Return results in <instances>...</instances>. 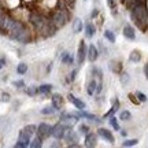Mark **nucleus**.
Wrapping results in <instances>:
<instances>
[{
	"label": "nucleus",
	"mask_w": 148,
	"mask_h": 148,
	"mask_svg": "<svg viewBox=\"0 0 148 148\" xmlns=\"http://www.w3.org/2000/svg\"><path fill=\"white\" fill-rule=\"evenodd\" d=\"M70 8L67 5L64 4L63 0H58V5L53 8V11L48 15V19L52 22L55 26L60 29V27H63L64 25H67V22L70 21Z\"/></svg>",
	"instance_id": "nucleus-1"
},
{
	"label": "nucleus",
	"mask_w": 148,
	"mask_h": 148,
	"mask_svg": "<svg viewBox=\"0 0 148 148\" xmlns=\"http://www.w3.org/2000/svg\"><path fill=\"white\" fill-rule=\"evenodd\" d=\"M130 18L141 32H148V7L145 1L137 4L130 10Z\"/></svg>",
	"instance_id": "nucleus-2"
},
{
	"label": "nucleus",
	"mask_w": 148,
	"mask_h": 148,
	"mask_svg": "<svg viewBox=\"0 0 148 148\" xmlns=\"http://www.w3.org/2000/svg\"><path fill=\"white\" fill-rule=\"evenodd\" d=\"M48 16H45L41 11H30L29 14V23L34 33H40L44 29V26L47 25Z\"/></svg>",
	"instance_id": "nucleus-3"
},
{
	"label": "nucleus",
	"mask_w": 148,
	"mask_h": 148,
	"mask_svg": "<svg viewBox=\"0 0 148 148\" xmlns=\"http://www.w3.org/2000/svg\"><path fill=\"white\" fill-rule=\"evenodd\" d=\"M30 141H32V134H30V133L23 127L22 130H19V134H18V141H16L15 147L16 148H26V147L30 145Z\"/></svg>",
	"instance_id": "nucleus-4"
},
{
	"label": "nucleus",
	"mask_w": 148,
	"mask_h": 148,
	"mask_svg": "<svg viewBox=\"0 0 148 148\" xmlns=\"http://www.w3.org/2000/svg\"><path fill=\"white\" fill-rule=\"evenodd\" d=\"M79 119L78 114H71V112H62L59 122H62L66 127H73Z\"/></svg>",
	"instance_id": "nucleus-5"
},
{
	"label": "nucleus",
	"mask_w": 148,
	"mask_h": 148,
	"mask_svg": "<svg viewBox=\"0 0 148 148\" xmlns=\"http://www.w3.org/2000/svg\"><path fill=\"white\" fill-rule=\"evenodd\" d=\"M32 40H33V29H30V26H27V25L15 37V41L21 42V44H27V42H30Z\"/></svg>",
	"instance_id": "nucleus-6"
},
{
	"label": "nucleus",
	"mask_w": 148,
	"mask_h": 148,
	"mask_svg": "<svg viewBox=\"0 0 148 148\" xmlns=\"http://www.w3.org/2000/svg\"><path fill=\"white\" fill-rule=\"evenodd\" d=\"M36 136H38L42 141H44V140H47V138H49L51 136H52V126H51L49 123H45V122L40 123V125L37 126Z\"/></svg>",
	"instance_id": "nucleus-7"
},
{
	"label": "nucleus",
	"mask_w": 148,
	"mask_h": 148,
	"mask_svg": "<svg viewBox=\"0 0 148 148\" xmlns=\"http://www.w3.org/2000/svg\"><path fill=\"white\" fill-rule=\"evenodd\" d=\"M63 140L67 141V147H78L79 144V133H75L73 130V127H67V132Z\"/></svg>",
	"instance_id": "nucleus-8"
},
{
	"label": "nucleus",
	"mask_w": 148,
	"mask_h": 148,
	"mask_svg": "<svg viewBox=\"0 0 148 148\" xmlns=\"http://www.w3.org/2000/svg\"><path fill=\"white\" fill-rule=\"evenodd\" d=\"M25 26H26V23H25L23 21L15 19V21H14V23H12V26H11V29L8 30V33H7V36L10 37L11 40H15V37L18 36V33L21 32Z\"/></svg>",
	"instance_id": "nucleus-9"
},
{
	"label": "nucleus",
	"mask_w": 148,
	"mask_h": 148,
	"mask_svg": "<svg viewBox=\"0 0 148 148\" xmlns=\"http://www.w3.org/2000/svg\"><path fill=\"white\" fill-rule=\"evenodd\" d=\"M66 132H67V127L62 122H58L52 126V137L56 140H63L66 136Z\"/></svg>",
	"instance_id": "nucleus-10"
},
{
	"label": "nucleus",
	"mask_w": 148,
	"mask_h": 148,
	"mask_svg": "<svg viewBox=\"0 0 148 148\" xmlns=\"http://www.w3.org/2000/svg\"><path fill=\"white\" fill-rule=\"evenodd\" d=\"M86 53H88V47L85 44V40H81L78 44V51H77V62H78V64H82L85 62Z\"/></svg>",
	"instance_id": "nucleus-11"
},
{
	"label": "nucleus",
	"mask_w": 148,
	"mask_h": 148,
	"mask_svg": "<svg viewBox=\"0 0 148 148\" xmlns=\"http://www.w3.org/2000/svg\"><path fill=\"white\" fill-rule=\"evenodd\" d=\"M97 136H100L103 140L108 141L110 144L115 143V137H114V134L111 133V130H108V129H106V127H99V129H97Z\"/></svg>",
	"instance_id": "nucleus-12"
},
{
	"label": "nucleus",
	"mask_w": 148,
	"mask_h": 148,
	"mask_svg": "<svg viewBox=\"0 0 148 148\" xmlns=\"http://www.w3.org/2000/svg\"><path fill=\"white\" fill-rule=\"evenodd\" d=\"M84 145L88 148L96 147V145H97V134H96V133H92V132H89L88 134H85Z\"/></svg>",
	"instance_id": "nucleus-13"
},
{
	"label": "nucleus",
	"mask_w": 148,
	"mask_h": 148,
	"mask_svg": "<svg viewBox=\"0 0 148 148\" xmlns=\"http://www.w3.org/2000/svg\"><path fill=\"white\" fill-rule=\"evenodd\" d=\"M67 99H69V101L77 110L81 111V110H85V108H86V104H85L84 101L81 100V99H78V97H75L73 93H69V95H67Z\"/></svg>",
	"instance_id": "nucleus-14"
},
{
	"label": "nucleus",
	"mask_w": 148,
	"mask_h": 148,
	"mask_svg": "<svg viewBox=\"0 0 148 148\" xmlns=\"http://www.w3.org/2000/svg\"><path fill=\"white\" fill-rule=\"evenodd\" d=\"M99 58V49L96 48L95 44H90L89 47H88V53H86V59L89 60V62H96Z\"/></svg>",
	"instance_id": "nucleus-15"
},
{
	"label": "nucleus",
	"mask_w": 148,
	"mask_h": 148,
	"mask_svg": "<svg viewBox=\"0 0 148 148\" xmlns=\"http://www.w3.org/2000/svg\"><path fill=\"white\" fill-rule=\"evenodd\" d=\"M63 96L59 95V93H53L52 96H51V104H52L56 110H62L63 108Z\"/></svg>",
	"instance_id": "nucleus-16"
},
{
	"label": "nucleus",
	"mask_w": 148,
	"mask_h": 148,
	"mask_svg": "<svg viewBox=\"0 0 148 148\" xmlns=\"http://www.w3.org/2000/svg\"><path fill=\"white\" fill-rule=\"evenodd\" d=\"M122 34H123L125 38H127V40H134V38H136L134 27H133L132 25H129V23H126V25L123 26V29H122Z\"/></svg>",
	"instance_id": "nucleus-17"
},
{
	"label": "nucleus",
	"mask_w": 148,
	"mask_h": 148,
	"mask_svg": "<svg viewBox=\"0 0 148 148\" xmlns=\"http://www.w3.org/2000/svg\"><path fill=\"white\" fill-rule=\"evenodd\" d=\"M84 30H85V37L86 38H92V37L95 36V33H96V26L92 23V22H86L85 23V26H84Z\"/></svg>",
	"instance_id": "nucleus-18"
},
{
	"label": "nucleus",
	"mask_w": 148,
	"mask_h": 148,
	"mask_svg": "<svg viewBox=\"0 0 148 148\" xmlns=\"http://www.w3.org/2000/svg\"><path fill=\"white\" fill-rule=\"evenodd\" d=\"M78 115H79V118H85V119H89V121H92V122H101V119H99L96 115H93V114H89V112H86V111H84V110H81V112H78Z\"/></svg>",
	"instance_id": "nucleus-19"
},
{
	"label": "nucleus",
	"mask_w": 148,
	"mask_h": 148,
	"mask_svg": "<svg viewBox=\"0 0 148 148\" xmlns=\"http://www.w3.org/2000/svg\"><path fill=\"white\" fill-rule=\"evenodd\" d=\"M110 70L115 74H121L122 73V63L118 60H111L110 62Z\"/></svg>",
	"instance_id": "nucleus-20"
},
{
	"label": "nucleus",
	"mask_w": 148,
	"mask_h": 148,
	"mask_svg": "<svg viewBox=\"0 0 148 148\" xmlns=\"http://www.w3.org/2000/svg\"><path fill=\"white\" fill-rule=\"evenodd\" d=\"M129 60L133 62V63H138L141 60V52L138 49H133L130 52V55H129Z\"/></svg>",
	"instance_id": "nucleus-21"
},
{
	"label": "nucleus",
	"mask_w": 148,
	"mask_h": 148,
	"mask_svg": "<svg viewBox=\"0 0 148 148\" xmlns=\"http://www.w3.org/2000/svg\"><path fill=\"white\" fill-rule=\"evenodd\" d=\"M82 29H84L82 21H81L79 18H74V21H73V32L74 33H79V32H82Z\"/></svg>",
	"instance_id": "nucleus-22"
},
{
	"label": "nucleus",
	"mask_w": 148,
	"mask_h": 148,
	"mask_svg": "<svg viewBox=\"0 0 148 148\" xmlns=\"http://www.w3.org/2000/svg\"><path fill=\"white\" fill-rule=\"evenodd\" d=\"M96 85H97V82H96V79H90L89 84L86 85V92H88V95H95L96 92Z\"/></svg>",
	"instance_id": "nucleus-23"
},
{
	"label": "nucleus",
	"mask_w": 148,
	"mask_h": 148,
	"mask_svg": "<svg viewBox=\"0 0 148 148\" xmlns=\"http://www.w3.org/2000/svg\"><path fill=\"white\" fill-rule=\"evenodd\" d=\"M51 90H52V85L51 84H42L38 86V93H42V95L51 93Z\"/></svg>",
	"instance_id": "nucleus-24"
},
{
	"label": "nucleus",
	"mask_w": 148,
	"mask_h": 148,
	"mask_svg": "<svg viewBox=\"0 0 148 148\" xmlns=\"http://www.w3.org/2000/svg\"><path fill=\"white\" fill-rule=\"evenodd\" d=\"M104 38H106L108 42H111V44H114L115 42V34H114V32H111L110 29H106L104 30Z\"/></svg>",
	"instance_id": "nucleus-25"
},
{
	"label": "nucleus",
	"mask_w": 148,
	"mask_h": 148,
	"mask_svg": "<svg viewBox=\"0 0 148 148\" xmlns=\"http://www.w3.org/2000/svg\"><path fill=\"white\" fill-rule=\"evenodd\" d=\"M108 123L111 125V127L114 129V130H121V127H119V123H118V118L114 115H111L108 118Z\"/></svg>",
	"instance_id": "nucleus-26"
},
{
	"label": "nucleus",
	"mask_w": 148,
	"mask_h": 148,
	"mask_svg": "<svg viewBox=\"0 0 148 148\" xmlns=\"http://www.w3.org/2000/svg\"><path fill=\"white\" fill-rule=\"evenodd\" d=\"M143 1H145V0H126L125 1V5H126V8L129 11L132 10V8H134L137 4H140V3H143Z\"/></svg>",
	"instance_id": "nucleus-27"
},
{
	"label": "nucleus",
	"mask_w": 148,
	"mask_h": 148,
	"mask_svg": "<svg viewBox=\"0 0 148 148\" xmlns=\"http://www.w3.org/2000/svg\"><path fill=\"white\" fill-rule=\"evenodd\" d=\"M119 119H121V121H125V122L130 121V119H132V112L129 110L121 111V112H119Z\"/></svg>",
	"instance_id": "nucleus-28"
},
{
	"label": "nucleus",
	"mask_w": 148,
	"mask_h": 148,
	"mask_svg": "<svg viewBox=\"0 0 148 148\" xmlns=\"http://www.w3.org/2000/svg\"><path fill=\"white\" fill-rule=\"evenodd\" d=\"M74 62V58L70 55L69 52H63L62 55V63L63 64H71Z\"/></svg>",
	"instance_id": "nucleus-29"
},
{
	"label": "nucleus",
	"mask_w": 148,
	"mask_h": 148,
	"mask_svg": "<svg viewBox=\"0 0 148 148\" xmlns=\"http://www.w3.org/2000/svg\"><path fill=\"white\" fill-rule=\"evenodd\" d=\"M29 147L32 148H41L42 147V140L38 136H36L34 138H32V141H30V145Z\"/></svg>",
	"instance_id": "nucleus-30"
},
{
	"label": "nucleus",
	"mask_w": 148,
	"mask_h": 148,
	"mask_svg": "<svg viewBox=\"0 0 148 148\" xmlns=\"http://www.w3.org/2000/svg\"><path fill=\"white\" fill-rule=\"evenodd\" d=\"M55 111H58V110L51 104V106H47V107H44V108H41V114L42 115H51V114H53Z\"/></svg>",
	"instance_id": "nucleus-31"
},
{
	"label": "nucleus",
	"mask_w": 148,
	"mask_h": 148,
	"mask_svg": "<svg viewBox=\"0 0 148 148\" xmlns=\"http://www.w3.org/2000/svg\"><path fill=\"white\" fill-rule=\"evenodd\" d=\"M90 132V127H89V125H86V123H81L79 125V127H78V133L79 134H88V133Z\"/></svg>",
	"instance_id": "nucleus-32"
},
{
	"label": "nucleus",
	"mask_w": 148,
	"mask_h": 148,
	"mask_svg": "<svg viewBox=\"0 0 148 148\" xmlns=\"http://www.w3.org/2000/svg\"><path fill=\"white\" fill-rule=\"evenodd\" d=\"M137 143H138L137 138H129V140L122 141V147H133V145H136Z\"/></svg>",
	"instance_id": "nucleus-33"
},
{
	"label": "nucleus",
	"mask_w": 148,
	"mask_h": 148,
	"mask_svg": "<svg viewBox=\"0 0 148 148\" xmlns=\"http://www.w3.org/2000/svg\"><path fill=\"white\" fill-rule=\"evenodd\" d=\"M92 75H93V77H97L99 81L103 79V73H101V70L99 69V67H95V66L92 67Z\"/></svg>",
	"instance_id": "nucleus-34"
},
{
	"label": "nucleus",
	"mask_w": 148,
	"mask_h": 148,
	"mask_svg": "<svg viewBox=\"0 0 148 148\" xmlns=\"http://www.w3.org/2000/svg\"><path fill=\"white\" fill-rule=\"evenodd\" d=\"M107 4L111 8V11H112V15H116V7H118L116 0H107Z\"/></svg>",
	"instance_id": "nucleus-35"
},
{
	"label": "nucleus",
	"mask_w": 148,
	"mask_h": 148,
	"mask_svg": "<svg viewBox=\"0 0 148 148\" xmlns=\"http://www.w3.org/2000/svg\"><path fill=\"white\" fill-rule=\"evenodd\" d=\"M27 71V64L26 63H19L18 66H16V73L18 74H25Z\"/></svg>",
	"instance_id": "nucleus-36"
},
{
	"label": "nucleus",
	"mask_w": 148,
	"mask_h": 148,
	"mask_svg": "<svg viewBox=\"0 0 148 148\" xmlns=\"http://www.w3.org/2000/svg\"><path fill=\"white\" fill-rule=\"evenodd\" d=\"M134 95H136V97L138 99V101H140V103H145V101L148 100V97H147L145 95H144L143 92H136Z\"/></svg>",
	"instance_id": "nucleus-37"
},
{
	"label": "nucleus",
	"mask_w": 148,
	"mask_h": 148,
	"mask_svg": "<svg viewBox=\"0 0 148 148\" xmlns=\"http://www.w3.org/2000/svg\"><path fill=\"white\" fill-rule=\"evenodd\" d=\"M25 92H26L27 95L29 96H34L37 93V92H38V88H34V86H30V88H26V90H25Z\"/></svg>",
	"instance_id": "nucleus-38"
},
{
	"label": "nucleus",
	"mask_w": 148,
	"mask_h": 148,
	"mask_svg": "<svg viewBox=\"0 0 148 148\" xmlns=\"http://www.w3.org/2000/svg\"><path fill=\"white\" fill-rule=\"evenodd\" d=\"M25 129H26V130L30 133L32 136L37 132V126H36V125H27V126H25Z\"/></svg>",
	"instance_id": "nucleus-39"
},
{
	"label": "nucleus",
	"mask_w": 148,
	"mask_h": 148,
	"mask_svg": "<svg viewBox=\"0 0 148 148\" xmlns=\"http://www.w3.org/2000/svg\"><path fill=\"white\" fill-rule=\"evenodd\" d=\"M64 1V4L67 5V7H69L70 10H71V8H73L74 5H75V0H63Z\"/></svg>",
	"instance_id": "nucleus-40"
},
{
	"label": "nucleus",
	"mask_w": 148,
	"mask_h": 148,
	"mask_svg": "<svg viewBox=\"0 0 148 148\" xmlns=\"http://www.w3.org/2000/svg\"><path fill=\"white\" fill-rule=\"evenodd\" d=\"M12 85H14L15 88H23V86H25V82H23L22 79H19V81H14Z\"/></svg>",
	"instance_id": "nucleus-41"
},
{
	"label": "nucleus",
	"mask_w": 148,
	"mask_h": 148,
	"mask_svg": "<svg viewBox=\"0 0 148 148\" xmlns=\"http://www.w3.org/2000/svg\"><path fill=\"white\" fill-rule=\"evenodd\" d=\"M127 81H129V74H126V73L122 74L121 73V82L122 84H126Z\"/></svg>",
	"instance_id": "nucleus-42"
},
{
	"label": "nucleus",
	"mask_w": 148,
	"mask_h": 148,
	"mask_svg": "<svg viewBox=\"0 0 148 148\" xmlns=\"http://www.w3.org/2000/svg\"><path fill=\"white\" fill-rule=\"evenodd\" d=\"M101 90H103V84H101V81H99V82H97V85H96V92H95V93H97V95H99Z\"/></svg>",
	"instance_id": "nucleus-43"
},
{
	"label": "nucleus",
	"mask_w": 148,
	"mask_h": 148,
	"mask_svg": "<svg viewBox=\"0 0 148 148\" xmlns=\"http://www.w3.org/2000/svg\"><path fill=\"white\" fill-rule=\"evenodd\" d=\"M129 99H130V100H132L133 103H134V104H140V101H138V99L136 97V95L130 93V95H129Z\"/></svg>",
	"instance_id": "nucleus-44"
},
{
	"label": "nucleus",
	"mask_w": 148,
	"mask_h": 148,
	"mask_svg": "<svg viewBox=\"0 0 148 148\" xmlns=\"http://www.w3.org/2000/svg\"><path fill=\"white\" fill-rule=\"evenodd\" d=\"M97 15H99V10H97V8H93L92 14H90V18H92V19H95Z\"/></svg>",
	"instance_id": "nucleus-45"
},
{
	"label": "nucleus",
	"mask_w": 148,
	"mask_h": 148,
	"mask_svg": "<svg viewBox=\"0 0 148 148\" xmlns=\"http://www.w3.org/2000/svg\"><path fill=\"white\" fill-rule=\"evenodd\" d=\"M1 100L3 101H10V95H8V93H1Z\"/></svg>",
	"instance_id": "nucleus-46"
},
{
	"label": "nucleus",
	"mask_w": 148,
	"mask_h": 148,
	"mask_svg": "<svg viewBox=\"0 0 148 148\" xmlns=\"http://www.w3.org/2000/svg\"><path fill=\"white\" fill-rule=\"evenodd\" d=\"M75 77H77V70H73V71L70 73V79H71V81H74V79H75Z\"/></svg>",
	"instance_id": "nucleus-47"
},
{
	"label": "nucleus",
	"mask_w": 148,
	"mask_h": 148,
	"mask_svg": "<svg viewBox=\"0 0 148 148\" xmlns=\"http://www.w3.org/2000/svg\"><path fill=\"white\" fill-rule=\"evenodd\" d=\"M144 75H145V78L148 79V62L144 64Z\"/></svg>",
	"instance_id": "nucleus-48"
},
{
	"label": "nucleus",
	"mask_w": 148,
	"mask_h": 148,
	"mask_svg": "<svg viewBox=\"0 0 148 148\" xmlns=\"http://www.w3.org/2000/svg\"><path fill=\"white\" fill-rule=\"evenodd\" d=\"M4 64H5V59H4V58H1V59H0V70L4 67Z\"/></svg>",
	"instance_id": "nucleus-49"
},
{
	"label": "nucleus",
	"mask_w": 148,
	"mask_h": 148,
	"mask_svg": "<svg viewBox=\"0 0 148 148\" xmlns=\"http://www.w3.org/2000/svg\"><path fill=\"white\" fill-rule=\"evenodd\" d=\"M121 134H122V136H126V134H127L126 130H121Z\"/></svg>",
	"instance_id": "nucleus-50"
},
{
	"label": "nucleus",
	"mask_w": 148,
	"mask_h": 148,
	"mask_svg": "<svg viewBox=\"0 0 148 148\" xmlns=\"http://www.w3.org/2000/svg\"><path fill=\"white\" fill-rule=\"evenodd\" d=\"M3 12H4V10H3V7H1V4H0V15H1Z\"/></svg>",
	"instance_id": "nucleus-51"
},
{
	"label": "nucleus",
	"mask_w": 148,
	"mask_h": 148,
	"mask_svg": "<svg viewBox=\"0 0 148 148\" xmlns=\"http://www.w3.org/2000/svg\"><path fill=\"white\" fill-rule=\"evenodd\" d=\"M122 1H123V3H125V1H126V0H122Z\"/></svg>",
	"instance_id": "nucleus-52"
}]
</instances>
